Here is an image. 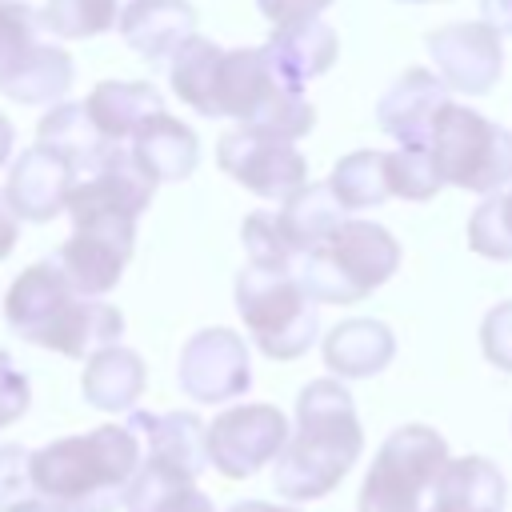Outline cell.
Masks as SVG:
<instances>
[{
  "label": "cell",
  "instance_id": "obj_43",
  "mask_svg": "<svg viewBox=\"0 0 512 512\" xmlns=\"http://www.w3.org/2000/svg\"><path fill=\"white\" fill-rule=\"evenodd\" d=\"M400 4H428V0H400Z\"/></svg>",
  "mask_w": 512,
  "mask_h": 512
},
{
  "label": "cell",
  "instance_id": "obj_8",
  "mask_svg": "<svg viewBox=\"0 0 512 512\" xmlns=\"http://www.w3.org/2000/svg\"><path fill=\"white\" fill-rule=\"evenodd\" d=\"M448 464V440L428 424H404L380 444L356 512H420V496Z\"/></svg>",
  "mask_w": 512,
  "mask_h": 512
},
{
  "label": "cell",
  "instance_id": "obj_5",
  "mask_svg": "<svg viewBox=\"0 0 512 512\" xmlns=\"http://www.w3.org/2000/svg\"><path fill=\"white\" fill-rule=\"evenodd\" d=\"M400 268V240L376 220H340V228L300 256V284L316 304H356Z\"/></svg>",
  "mask_w": 512,
  "mask_h": 512
},
{
  "label": "cell",
  "instance_id": "obj_40",
  "mask_svg": "<svg viewBox=\"0 0 512 512\" xmlns=\"http://www.w3.org/2000/svg\"><path fill=\"white\" fill-rule=\"evenodd\" d=\"M4 512H68L60 500H52V496H44V492H36V496H28V500H16L12 508H4Z\"/></svg>",
  "mask_w": 512,
  "mask_h": 512
},
{
  "label": "cell",
  "instance_id": "obj_27",
  "mask_svg": "<svg viewBox=\"0 0 512 512\" xmlns=\"http://www.w3.org/2000/svg\"><path fill=\"white\" fill-rule=\"evenodd\" d=\"M344 212L348 208L336 200L332 184H304L288 200H280V212L276 216H280V228L292 240V248L304 256V252L320 248L340 228Z\"/></svg>",
  "mask_w": 512,
  "mask_h": 512
},
{
  "label": "cell",
  "instance_id": "obj_31",
  "mask_svg": "<svg viewBox=\"0 0 512 512\" xmlns=\"http://www.w3.org/2000/svg\"><path fill=\"white\" fill-rule=\"evenodd\" d=\"M240 240L248 252V264L256 268H272V272H292V264L300 260V252L292 248V240L280 228L276 212H252L240 224Z\"/></svg>",
  "mask_w": 512,
  "mask_h": 512
},
{
  "label": "cell",
  "instance_id": "obj_34",
  "mask_svg": "<svg viewBox=\"0 0 512 512\" xmlns=\"http://www.w3.org/2000/svg\"><path fill=\"white\" fill-rule=\"evenodd\" d=\"M36 496L32 484V452L24 444H0V512L16 500Z\"/></svg>",
  "mask_w": 512,
  "mask_h": 512
},
{
  "label": "cell",
  "instance_id": "obj_33",
  "mask_svg": "<svg viewBox=\"0 0 512 512\" xmlns=\"http://www.w3.org/2000/svg\"><path fill=\"white\" fill-rule=\"evenodd\" d=\"M40 12H32L20 0H0V68L20 60L32 44H40Z\"/></svg>",
  "mask_w": 512,
  "mask_h": 512
},
{
  "label": "cell",
  "instance_id": "obj_13",
  "mask_svg": "<svg viewBox=\"0 0 512 512\" xmlns=\"http://www.w3.org/2000/svg\"><path fill=\"white\" fill-rule=\"evenodd\" d=\"M252 384L248 344L232 328H204L180 352V388L200 404H224Z\"/></svg>",
  "mask_w": 512,
  "mask_h": 512
},
{
  "label": "cell",
  "instance_id": "obj_2",
  "mask_svg": "<svg viewBox=\"0 0 512 512\" xmlns=\"http://www.w3.org/2000/svg\"><path fill=\"white\" fill-rule=\"evenodd\" d=\"M364 428L340 376L308 380L296 396V432L276 456V492L288 500L328 496L360 460Z\"/></svg>",
  "mask_w": 512,
  "mask_h": 512
},
{
  "label": "cell",
  "instance_id": "obj_20",
  "mask_svg": "<svg viewBox=\"0 0 512 512\" xmlns=\"http://www.w3.org/2000/svg\"><path fill=\"white\" fill-rule=\"evenodd\" d=\"M128 152H132V160H136L156 184H160V180H184V176H192L196 164H200V140H196V132H192L184 120L168 116V112L148 116V120L136 128Z\"/></svg>",
  "mask_w": 512,
  "mask_h": 512
},
{
  "label": "cell",
  "instance_id": "obj_25",
  "mask_svg": "<svg viewBox=\"0 0 512 512\" xmlns=\"http://www.w3.org/2000/svg\"><path fill=\"white\" fill-rule=\"evenodd\" d=\"M72 76H76V64H72L68 48L40 40L20 60L0 68V92L20 104H56L72 88Z\"/></svg>",
  "mask_w": 512,
  "mask_h": 512
},
{
  "label": "cell",
  "instance_id": "obj_4",
  "mask_svg": "<svg viewBox=\"0 0 512 512\" xmlns=\"http://www.w3.org/2000/svg\"><path fill=\"white\" fill-rule=\"evenodd\" d=\"M144 464V440L132 424H100L32 452L36 492L60 500L68 512H116L124 488Z\"/></svg>",
  "mask_w": 512,
  "mask_h": 512
},
{
  "label": "cell",
  "instance_id": "obj_19",
  "mask_svg": "<svg viewBox=\"0 0 512 512\" xmlns=\"http://www.w3.org/2000/svg\"><path fill=\"white\" fill-rule=\"evenodd\" d=\"M36 144L60 152L76 176H92L96 168H104V160L120 148L112 144L88 116L84 104H72V100H56L52 112H44V120L36 124Z\"/></svg>",
  "mask_w": 512,
  "mask_h": 512
},
{
  "label": "cell",
  "instance_id": "obj_42",
  "mask_svg": "<svg viewBox=\"0 0 512 512\" xmlns=\"http://www.w3.org/2000/svg\"><path fill=\"white\" fill-rule=\"evenodd\" d=\"M12 144H16V128H12L8 116H0V164L12 156Z\"/></svg>",
  "mask_w": 512,
  "mask_h": 512
},
{
  "label": "cell",
  "instance_id": "obj_44",
  "mask_svg": "<svg viewBox=\"0 0 512 512\" xmlns=\"http://www.w3.org/2000/svg\"><path fill=\"white\" fill-rule=\"evenodd\" d=\"M428 512H440V508H428Z\"/></svg>",
  "mask_w": 512,
  "mask_h": 512
},
{
  "label": "cell",
  "instance_id": "obj_41",
  "mask_svg": "<svg viewBox=\"0 0 512 512\" xmlns=\"http://www.w3.org/2000/svg\"><path fill=\"white\" fill-rule=\"evenodd\" d=\"M228 512H300V508H292V504H272V500H240V504H232Z\"/></svg>",
  "mask_w": 512,
  "mask_h": 512
},
{
  "label": "cell",
  "instance_id": "obj_23",
  "mask_svg": "<svg viewBox=\"0 0 512 512\" xmlns=\"http://www.w3.org/2000/svg\"><path fill=\"white\" fill-rule=\"evenodd\" d=\"M84 108H88L92 124H96L112 144H124V140L136 136V128H140L148 116L164 112V96H160V88H152V84H144V80H100V84L88 92ZM124 148H128V144H124Z\"/></svg>",
  "mask_w": 512,
  "mask_h": 512
},
{
  "label": "cell",
  "instance_id": "obj_3",
  "mask_svg": "<svg viewBox=\"0 0 512 512\" xmlns=\"http://www.w3.org/2000/svg\"><path fill=\"white\" fill-rule=\"evenodd\" d=\"M4 320L20 340L64 356H92L96 348L116 344V336L124 332V316L100 296L80 292L64 276L56 256L28 264L12 280L4 296Z\"/></svg>",
  "mask_w": 512,
  "mask_h": 512
},
{
  "label": "cell",
  "instance_id": "obj_26",
  "mask_svg": "<svg viewBox=\"0 0 512 512\" xmlns=\"http://www.w3.org/2000/svg\"><path fill=\"white\" fill-rule=\"evenodd\" d=\"M124 508L128 512H216L208 492L196 488L192 476L144 456L140 472L124 488Z\"/></svg>",
  "mask_w": 512,
  "mask_h": 512
},
{
  "label": "cell",
  "instance_id": "obj_39",
  "mask_svg": "<svg viewBox=\"0 0 512 512\" xmlns=\"http://www.w3.org/2000/svg\"><path fill=\"white\" fill-rule=\"evenodd\" d=\"M480 16H484L500 36H512V0H480Z\"/></svg>",
  "mask_w": 512,
  "mask_h": 512
},
{
  "label": "cell",
  "instance_id": "obj_14",
  "mask_svg": "<svg viewBox=\"0 0 512 512\" xmlns=\"http://www.w3.org/2000/svg\"><path fill=\"white\" fill-rule=\"evenodd\" d=\"M448 104V84L440 72L428 68H408L404 76L392 80V88L376 104V124L400 144V148H428L436 116Z\"/></svg>",
  "mask_w": 512,
  "mask_h": 512
},
{
  "label": "cell",
  "instance_id": "obj_30",
  "mask_svg": "<svg viewBox=\"0 0 512 512\" xmlns=\"http://www.w3.org/2000/svg\"><path fill=\"white\" fill-rule=\"evenodd\" d=\"M40 20L48 32L64 40H84L100 36L120 24V4L116 0H48L40 8Z\"/></svg>",
  "mask_w": 512,
  "mask_h": 512
},
{
  "label": "cell",
  "instance_id": "obj_38",
  "mask_svg": "<svg viewBox=\"0 0 512 512\" xmlns=\"http://www.w3.org/2000/svg\"><path fill=\"white\" fill-rule=\"evenodd\" d=\"M16 240H20V216H16L12 200H8V192H0V260L12 256Z\"/></svg>",
  "mask_w": 512,
  "mask_h": 512
},
{
  "label": "cell",
  "instance_id": "obj_7",
  "mask_svg": "<svg viewBox=\"0 0 512 512\" xmlns=\"http://www.w3.org/2000/svg\"><path fill=\"white\" fill-rule=\"evenodd\" d=\"M428 152L436 160V172L452 188L488 196L512 184V132L468 104H444Z\"/></svg>",
  "mask_w": 512,
  "mask_h": 512
},
{
  "label": "cell",
  "instance_id": "obj_24",
  "mask_svg": "<svg viewBox=\"0 0 512 512\" xmlns=\"http://www.w3.org/2000/svg\"><path fill=\"white\" fill-rule=\"evenodd\" d=\"M144 380H148V368H144L140 352H132L124 344H104L88 356L84 400L100 412H132L144 392Z\"/></svg>",
  "mask_w": 512,
  "mask_h": 512
},
{
  "label": "cell",
  "instance_id": "obj_16",
  "mask_svg": "<svg viewBox=\"0 0 512 512\" xmlns=\"http://www.w3.org/2000/svg\"><path fill=\"white\" fill-rule=\"evenodd\" d=\"M116 28L136 56L160 64L172 60L180 44L196 36V12L188 0H128L120 8Z\"/></svg>",
  "mask_w": 512,
  "mask_h": 512
},
{
  "label": "cell",
  "instance_id": "obj_12",
  "mask_svg": "<svg viewBox=\"0 0 512 512\" xmlns=\"http://www.w3.org/2000/svg\"><path fill=\"white\" fill-rule=\"evenodd\" d=\"M504 36L488 20H456L428 32V56L452 92L484 96L504 72Z\"/></svg>",
  "mask_w": 512,
  "mask_h": 512
},
{
  "label": "cell",
  "instance_id": "obj_36",
  "mask_svg": "<svg viewBox=\"0 0 512 512\" xmlns=\"http://www.w3.org/2000/svg\"><path fill=\"white\" fill-rule=\"evenodd\" d=\"M28 400H32V388L24 380V372L16 368V360L0 348V428L20 420L28 412Z\"/></svg>",
  "mask_w": 512,
  "mask_h": 512
},
{
  "label": "cell",
  "instance_id": "obj_18",
  "mask_svg": "<svg viewBox=\"0 0 512 512\" xmlns=\"http://www.w3.org/2000/svg\"><path fill=\"white\" fill-rule=\"evenodd\" d=\"M324 368H332V376L340 380H368L376 372H384L396 356V336L384 320L372 316H356V320H340L324 344Z\"/></svg>",
  "mask_w": 512,
  "mask_h": 512
},
{
  "label": "cell",
  "instance_id": "obj_29",
  "mask_svg": "<svg viewBox=\"0 0 512 512\" xmlns=\"http://www.w3.org/2000/svg\"><path fill=\"white\" fill-rule=\"evenodd\" d=\"M468 248L488 260H512V184L488 192L468 216Z\"/></svg>",
  "mask_w": 512,
  "mask_h": 512
},
{
  "label": "cell",
  "instance_id": "obj_15",
  "mask_svg": "<svg viewBox=\"0 0 512 512\" xmlns=\"http://www.w3.org/2000/svg\"><path fill=\"white\" fill-rule=\"evenodd\" d=\"M76 184V168L44 148V144H32L16 164H12V176H8V200L16 208L20 220H32V224H48L52 216L64 212V200Z\"/></svg>",
  "mask_w": 512,
  "mask_h": 512
},
{
  "label": "cell",
  "instance_id": "obj_32",
  "mask_svg": "<svg viewBox=\"0 0 512 512\" xmlns=\"http://www.w3.org/2000/svg\"><path fill=\"white\" fill-rule=\"evenodd\" d=\"M388 184L400 200H432L444 188V176L428 148H396L388 152Z\"/></svg>",
  "mask_w": 512,
  "mask_h": 512
},
{
  "label": "cell",
  "instance_id": "obj_28",
  "mask_svg": "<svg viewBox=\"0 0 512 512\" xmlns=\"http://www.w3.org/2000/svg\"><path fill=\"white\" fill-rule=\"evenodd\" d=\"M336 200L356 212V208H376L392 196V184H388V152H376V148H360V152H348L336 160L332 176H328Z\"/></svg>",
  "mask_w": 512,
  "mask_h": 512
},
{
  "label": "cell",
  "instance_id": "obj_1",
  "mask_svg": "<svg viewBox=\"0 0 512 512\" xmlns=\"http://www.w3.org/2000/svg\"><path fill=\"white\" fill-rule=\"evenodd\" d=\"M172 92L200 116H232L248 128H264L300 140L316 124V108L304 88H292L272 64L268 48H220L192 36L172 56Z\"/></svg>",
  "mask_w": 512,
  "mask_h": 512
},
{
  "label": "cell",
  "instance_id": "obj_37",
  "mask_svg": "<svg viewBox=\"0 0 512 512\" xmlns=\"http://www.w3.org/2000/svg\"><path fill=\"white\" fill-rule=\"evenodd\" d=\"M332 0H256V8L280 28V24H296V20H312L328 8Z\"/></svg>",
  "mask_w": 512,
  "mask_h": 512
},
{
  "label": "cell",
  "instance_id": "obj_22",
  "mask_svg": "<svg viewBox=\"0 0 512 512\" xmlns=\"http://www.w3.org/2000/svg\"><path fill=\"white\" fill-rule=\"evenodd\" d=\"M432 508L440 512H504L508 480L488 456H448L432 484Z\"/></svg>",
  "mask_w": 512,
  "mask_h": 512
},
{
  "label": "cell",
  "instance_id": "obj_9",
  "mask_svg": "<svg viewBox=\"0 0 512 512\" xmlns=\"http://www.w3.org/2000/svg\"><path fill=\"white\" fill-rule=\"evenodd\" d=\"M68 220H72V236L60 244L56 264L80 292L88 296L112 292L120 284L124 264L132 260L136 216L112 208H84V212H68Z\"/></svg>",
  "mask_w": 512,
  "mask_h": 512
},
{
  "label": "cell",
  "instance_id": "obj_11",
  "mask_svg": "<svg viewBox=\"0 0 512 512\" xmlns=\"http://www.w3.org/2000/svg\"><path fill=\"white\" fill-rule=\"evenodd\" d=\"M288 444V416L276 404H232L208 424L212 468L224 480H248Z\"/></svg>",
  "mask_w": 512,
  "mask_h": 512
},
{
  "label": "cell",
  "instance_id": "obj_6",
  "mask_svg": "<svg viewBox=\"0 0 512 512\" xmlns=\"http://www.w3.org/2000/svg\"><path fill=\"white\" fill-rule=\"evenodd\" d=\"M236 312L268 360H296L320 336V312L296 272L248 264L236 276Z\"/></svg>",
  "mask_w": 512,
  "mask_h": 512
},
{
  "label": "cell",
  "instance_id": "obj_21",
  "mask_svg": "<svg viewBox=\"0 0 512 512\" xmlns=\"http://www.w3.org/2000/svg\"><path fill=\"white\" fill-rule=\"evenodd\" d=\"M264 48H268L272 64L280 68V76H284L292 88H304L308 80L324 76V72L336 64L340 40H336L332 24H324L320 16H312V20L280 24V28L268 36Z\"/></svg>",
  "mask_w": 512,
  "mask_h": 512
},
{
  "label": "cell",
  "instance_id": "obj_10",
  "mask_svg": "<svg viewBox=\"0 0 512 512\" xmlns=\"http://www.w3.org/2000/svg\"><path fill=\"white\" fill-rule=\"evenodd\" d=\"M216 164L264 200H288L296 188L308 184V160L288 136L264 128H232L216 140Z\"/></svg>",
  "mask_w": 512,
  "mask_h": 512
},
{
  "label": "cell",
  "instance_id": "obj_35",
  "mask_svg": "<svg viewBox=\"0 0 512 512\" xmlns=\"http://www.w3.org/2000/svg\"><path fill=\"white\" fill-rule=\"evenodd\" d=\"M480 352L492 368L512 372V300H500L496 308L484 312L480 324Z\"/></svg>",
  "mask_w": 512,
  "mask_h": 512
},
{
  "label": "cell",
  "instance_id": "obj_17",
  "mask_svg": "<svg viewBox=\"0 0 512 512\" xmlns=\"http://www.w3.org/2000/svg\"><path fill=\"white\" fill-rule=\"evenodd\" d=\"M128 424L140 432L144 440V456L184 472V476H200L208 464H212V452H208V428L200 424L196 412H164V416H152V412H140L132 408L128 412Z\"/></svg>",
  "mask_w": 512,
  "mask_h": 512
}]
</instances>
